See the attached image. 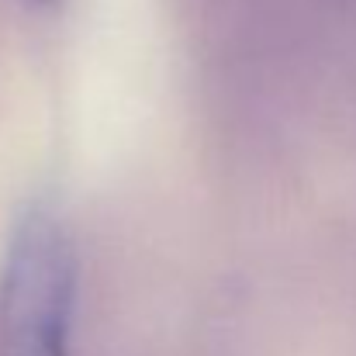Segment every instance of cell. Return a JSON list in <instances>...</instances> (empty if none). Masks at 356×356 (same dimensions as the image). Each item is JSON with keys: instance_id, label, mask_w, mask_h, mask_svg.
I'll list each match as a JSON object with an SVG mask.
<instances>
[{"instance_id": "obj_1", "label": "cell", "mask_w": 356, "mask_h": 356, "mask_svg": "<svg viewBox=\"0 0 356 356\" xmlns=\"http://www.w3.org/2000/svg\"><path fill=\"white\" fill-rule=\"evenodd\" d=\"M76 249L63 218L24 215L0 273V356H73Z\"/></svg>"}]
</instances>
